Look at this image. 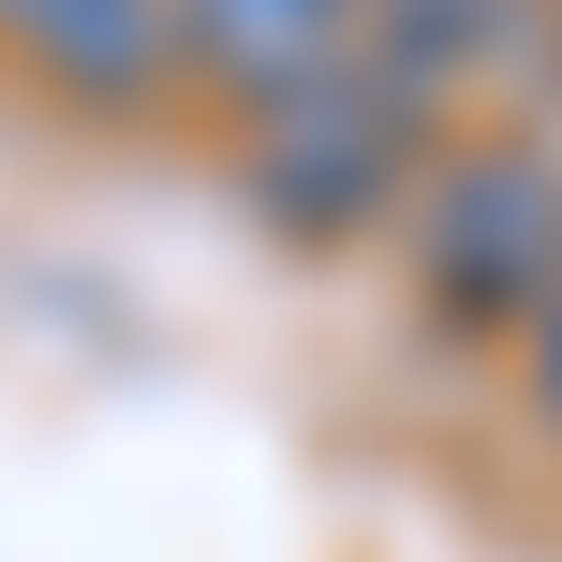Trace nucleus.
<instances>
[{"label": "nucleus", "instance_id": "f257e3e1", "mask_svg": "<svg viewBox=\"0 0 562 562\" xmlns=\"http://www.w3.org/2000/svg\"><path fill=\"white\" fill-rule=\"evenodd\" d=\"M415 178H429V104L385 89L370 59H340L326 89H296L237 134V193L281 252H356L370 223L415 207Z\"/></svg>", "mask_w": 562, "mask_h": 562}, {"label": "nucleus", "instance_id": "f03ea898", "mask_svg": "<svg viewBox=\"0 0 562 562\" xmlns=\"http://www.w3.org/2000/svg\"><path fill=\"white\" fill-rule=\"evenodd\" d=\"M400 223H415V296L459 340H533L548 326V296H562V164L548 148H518V134L445 148Z\"/></svg>", "mask_w": 562, "mask_h": 562}, {"label": "nucleus", "instance_id": "7ed1b4c3", "mask_svg": "<svg viewBox=\"0 0 562 562\" xmlns=\"http://www.w3.org/2000/svg\"><path fill=\"white\" fill-rule=\"evenodd\" d=\"M178 15V75H207L223 104H296L370 45V0H164Z\"/></svg>", "mask_w": 562, "mask_h": 562}, {"label": "nucleus", "instance_id": "20e7f679", "mask_svg": "<svg viewBox=\"0 0 562 562\" xmlns=\"http://www.w3.org/2000/svg\"><path fill=\"white\" fill-rule=\"evenodd\" d=\"M0 45H15L59 104H104V119L178 75V15L164 0H30V15H0Z\"/></svg>", "mask_w": 562, "mask_h": 562}, {"label": "nucleus", "instance_id": "39448f33", "mask_svg": "<svg viewBox=\"0 0 562 562\" xmlns=\"http://www.w3.org/2000/svg\"><path fill=\"white\" fill-rule=\"evenodd\" d=\"M548 30V0H370V75L415 89V104H445V89H474L488 59H518Z\"/></svg>", "mask_w": 562, "mask_h": 562}, {"label": "nucleus", "instance_id": "423d86ee", "mask_svg": "<svg viewBox=\"0 0 562 562\" xmlns=\"http://www.w3.org/2000/svg\"><path fill=\"white\" fill-rule=\"evenodd\" d=\"M518 385H533V429L562 445V296H548V326L518 340Z\"/></svg>", "mask_w": 562, "mask_h": 562}, {"label": "nucleus", "instance_id": "0eeeda50", "mask_svg": "<svg viewBox=\"0 0 562 562\" xmlns=\"http://www.w3.org/2000/svg\"><path fill=\"white\" fill-rule=\"evenodd\" d=\"M0 15H30V0H0Z\"/></svg>", "mask_w": 562, "mask_h": 562}]
</instances>
